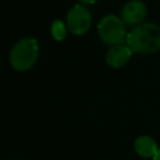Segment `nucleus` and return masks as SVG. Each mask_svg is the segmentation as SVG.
<instances>
[{"instance_id":"f257e3e1","label":"nucleus","mask_w":160,"mask_h":160,"mask_svg":"<svg viewBox=\"0 0 160 160\" xmlns=\"http://www.w3.org/2000/svg\"><path fill=\"white\" fill-rule=\"evenodd\" d=\"M126 45L134 54L150 55L160 50V25L142 22L128 31Z\"/></svg>"},{"instance_id":"f03ea898","label":"nucleus","mask_w":160,"mask_h":160,"mask_svg":"<svg viewBox=\"0 0 160 160\" xmlns=\"http://www.w3.org/2000/svg\"><path fill=\"white\" fill-rule=\"evenodd\" d=\"M40 58V45L38 39L26 36L18 40L9 51L10 68L18 72L31 70Z\"/></svg>"},{"instance_id":"1a4fd4ad","label":"nucleus","mask_w":160,"mask_h":160,"mask_svg":"<svg viewBox=\"0 0 160 160\" xmlns=\"http://www.w3.org/2000/svg\"><path fill=\"white\" fill-rule=\"evenodd\" d=\"M99 0H78L79 4H82L85 6H91V5H95Z\"/></svg>"},{"instance_id":"9d476101","label":"nucleus","mask_w":160,"mask_h":160,"mask_svg":"<svg viewBox=\"0 0 160 160\" xmlns=\"http://www.w3.org/2000/svg\"><path fill=\"white\" fill-rule=\"evenodd\" d=\"M152 160H160V148H159V150H158V152H156V155L154 156Z\"/></svg>"},{"instance_id":"0eeeda50","label":"nucleus","mask_w":160,"mask_h":160,"mask_svg":"<svg viewBox=\"0 0 160 160\" xmlns=\"http://www.w3.org/2000/svg\"><path fill=\"white\" fill-rule=\"evenodd\" d=\"M134 151L141 159H154L159 150V144L150 135H139L134 140Z\"/></svg>"},{"instance_id":"6e6552de","label":"nucleus","mask_w":160,"mask_h":160,"mask_svg":"<svg viewBox=\"0 0 160 160\" xmlns=\"http://www.w3.org/2000/svg\"><path fill=\"white\" fill-rule=\"evenodd\" d=\"M69 34L68 25L61 19H55L50 24V35L55 41H64Z\"/></svg>"},{"instance_id":"423d86ee","label":"nucleus","mask_w":160,"mask_h":160,"mask_svg":"<svg viewBox=\"0 0 160 160\" xmlns=\"http://www.w3.org/2000/svg\"><path fill=\"white\" fill-rule=\"evenodd\" d=\"M132 55V50L126 44L110 46L105 54V62L109 68L118 70L126 66L128 62L131 60Z\"/></svg>"},{"instance_id":"39448f33","label":"nucleus","mask_w":160,"mask_h":160,"mask_svg":"<svg viewBox=\"0 0 160 160\" xmlns=\"http://www.w3.org/2000/svg\"><path fill=\"white\" fill-rule=\"evenodd\" d=\"M146 16L148 6L141 0H129L122 5L120 10V18L124 24L129 28H134L145 22Z\"/></svg>"},{"instance_id":"20e7f679","label":"nucleus","mask_w":160,"mask_h":160,"mask_svg":"<svg viewBox=\"0 0 160 160\" xmlns=\"http://www.w3.org/2000/svg\"><path fill=\"white\" fill-rule=\"evenodd\" d=\"M65 22L71 35L74 36L86 35L92 25V18L89 6H85L79 2L72 5L66 12Z\"/></svg>"},{"instance_id":"7ed1b4c3","label":"nucleus","mask_w":160,"mask_h":160,"mask_svg":"<svg viewBox=\"0 0 160 160\" xmlns=\"http://www.w3.org/2000/svg\"><path fill=\"white\" fill-rule=\"evenodd\" d=\"M96 31L100 41L108 45L109 48L126 44V38H128L126 25L124 24V21L119 15L115 14L104 15L96 25Z\"/></svg>"}]
</instances>
